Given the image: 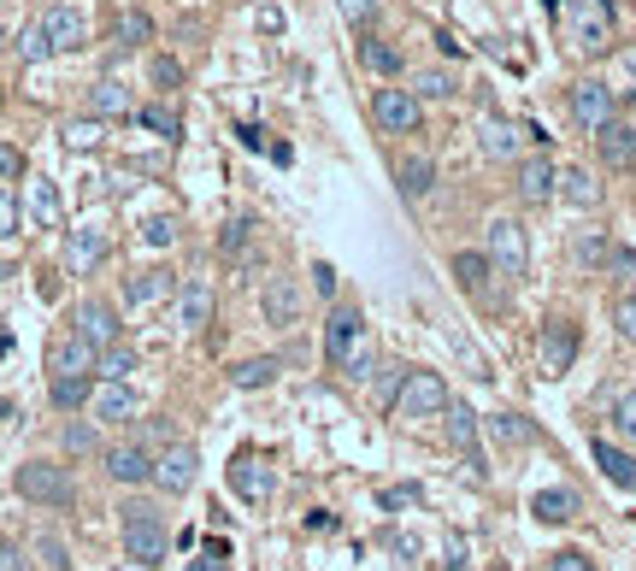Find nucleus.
I'll list each match as a JSON object with an SVG mask.
<instances>
[{
    "label": "nucleus",
    "mask_w": 636,
    "mask_h": 571,
    "mask_svg": "<svg viewBox=\"0 0 636 571\" xmlns=\"http://www.w3.org/2000/svg\"><path fill=\"white\" fill-rule=\"evenodd\" d=\"M560 24H565V42L578 54H607L613 47V0H560Z\"/></svg>",
    "instance_id": "1"
},
{
    "label": "nucleus",
    "mask_w": 636,
    "mask_h": 571,
    "mask_svg": "<svg viewBox=\"0 0 636 571\" xmlns=\"http://www.w3.org/2000/svg\"><path fill=\"white\" fill-rule=\"evenodd\" d=\"M12 489H19L24 500H36V507H72L77 500V483L65 465H47V460H30L12 472Z\"/></svg>",
    "instance_id": "2"
},
{
    "label": "nucleus",
    "mask_w": 636,
    "mask_h": 571,
    "mask_svg": "<svg viewBox=\"0 0 636 571\" xmlns=\"http://www.w3.org/2000/svg\"><path fill=\"white\" fill-rule=\"evenodd\" d=\"M449 412V384L442 371H412L407 366V384L395 395V419H442Z\"/></svg>",
    "instance_id": "3"
},
{
    "label": "nucleus",
    "mask_w": 636,
    "mask_h": 571,
    "mask_svg": "<svg viewBox=\"0 0 636 571\" xmlns=\"http://www.w3.org/2000/svg\"><path fill=\"white\" fill-rule=\"evenodd\" d=\"M489 266L502 277H525L530 266V241H525V224L519 218H489Z\"/></svg>",
    "instance_id": "4"
},
{
    "label": "nucleus",
    "mask_w": 636,
    "mask_h": 571,
    "mask_svg": "<svg viewBox=\"0 0 636 571\" xmlns=\"http://www.w3.org/2000/svg\"><path fill=\"white\" fill-rule=\"evenodd\" d=\"M371 118H377V130H384V136H412L424 125V107H419V95H412V89H377L371 95Z\"/></svg>",
    "instance_id": "5"
},
{
    "label": "nucleus",
    "mask_w": 636,
    "mask_h": 571,
    "mask_svg": "<svg viewBox=\"0 0 636 571\" xmlns=\"http://www.w3.org/2000/svg\"><path fill=\"white\" fill-rule=\"evenodd\" d=\"M165 548H171V530H165L160 513H136V518H125V553H130V560L160 565Z\"/></svg>",
    "instance_id": "6"
},
{
    "label": "nucleus",
    "mask_w": 636,
    "mask_h": 571,
    "mask_svg": "<svg viewBox=\"0 0 636 571\" xmlns=\"http://www.w3.org/2000/svg\"><path fill=\"white\" fill-rule=\"evenodd\" d=\"M195 477H201V454L188 442H171L165 454L153 460V489H160V495H183Z\"/></svg>",
    "instance_id": "7"
},
{
    "label": "nucleus",
    "mask_w": 636,
    "mask_h": 571,
    "mask_svg": "<svg viewBox=\"0 0 636 571\" xmlns=\"http://www.w3.org/2000/svg\"><path fill=\"white\" fill-rule=\"evenodd\" d=\"M572 118L583 130H601V125H613L618 118V100H613V89L607 83H595V77H583V83H572Z\"/></svg>",
    "instance_id": "8"
},
{
    "label": "nucleus",
    "mask_w": 636,
    "mask_h": 571,
    "mask_svg": "<svg viewBox=\"0 0 636 571\" xmlns=\"http://www.w3.org/2000/svg\"><path fill=\"white\" fill-rule=\"evenodd\" d=\"M359 342H366V319H359L354 306H331V319H324V359L342 371V359H348Z\"/></svg>",
    "instance_id": "9"
},
{
    "label": "nucleus",
    "mask_w": 636,
    "mask_h": 571,
    "mask_svg": "<svg viewBox=\"0 0 636 571\" xmlns=\"http://www.w3.org/2000/svg\"><path fill=\"white\" fill-rule=\"evenodd\" d=\"M225 477H230V489L242 495V500H254V507H266L271 489H278V472H271V465H266L260 454H236Z\"/></svg>",
    "instance_id": "10"
},
{
    "label": "nucleus",
    "mask_w": 636,
    "mask_h": 571,
    "mask_svg": "<svg viewBox=\"0 0 636 571\" xmlns=\"http://www.w3.org/2000/svg\"><path fill=\"white\" fill-rule=\"evenodd\" d=\"M36 24L47 30V42H54V54H77V47L89 42V19H83L77 7H65V0H60V7H47Z\"/></svg>",
    "instance_id": "11"
},
{
    "label": "nucleus",
    "mask_w": 636,
    "mask_h": 571,
    "mask_svg": "<svg viewBox=\"0 0 636 571\" xmlns=\"http://www.w3.org/2000/svg\"><path fill=\"white\" fill-rule=\"evenodd\" d=\"M560 195V171L548 153H530V160L519 165V201L525 206H542V201H554Z\"/></svg>",
    "instance_id": "12"
},
{
    "label": "nucleus",
    "mask_w": 636,
    "mask_h": 571,
    "mask_svg": "<svg viewBox=\"0 0 636 571\" xmlns=\"http://www.w3.org/2000/svg\"><path fill=\"white\" fill-rule=\"evenodd\" d=\"M95 366H100V348H95V342H83L77 331L60 336L54 348H47V371H54V377H77V371H95Z\"/></svg>",
    "instance_id": "13"
},
{
    "label": "nucleus",
    "mask_w": 636,
    "mask_h": 571,
    "mask_svg": "<svg viewBox=\"0 0 636 571\" xmlns=\"http://www.w3.org/2000/svg\"><path fill=\"white\" fill-rule=\"evenodd\" d=\"M95 419L100 424L136 419V389L125 384V377H100V384H95Z\"/></svg>",
    "instance_id": "14"
},
{
    "label": "nucleus",
    "mask_w": 636,
    "mask_h": 571,
    "mask_svg": "<svg viewBox=\"0 0 636 571\" xmlns=\"http://www.w3.org/2000/svg\"><path fill=\"white\" fill-rule=\"evenodd\" d=\"M595 148H601V165H613V171H636V125H601L595 130Z\"/></svg>",
    "instance_id": "15"
},
{
    "label": "nucleus",
    "mask_w": 636,
    "mask_h": 571,
    "mask_svg": "<svg viewBox=\"0 0 636 571\" xmlns=\"http://www.w3.org/2000/svg\"><path fill=\"white\" fill-rule=\"evenodd\" d=\"M572 359H578V324L554 319V324H548V336H542V371L560 377V371H572Z\"/></svg>",
    "instance_id": "16"
},
{
    "label": "nucleus",
    "mask_w": 636,
    "mask_h": 571,
    "mask_svg": "<svg viewBox=\"0 0 636 571\" xmlns=\"http://www.w3.org/2000/svg\"><path fill=\"white\" fill-rule=\"evenodd\" d=\"M107 477L112 483H153V454L148 448H136V442H125V448H107Z\"/></svg>",
    "instance_id": "17"
},
{
    "label": "nucleus",
    "mask_w": 636,
    "mask_h": 571,
    "mask_svg": "<svg viewBox=\"0 0 636 571\" xmlns=\"http://www.w3.org/2000/svg\"><path fill=\"white\" fill-rule=\"evenodd\" d=\"M77 336L95 342V348H112V342H118V306L83 301V306H77Z\"/></svg>",
    "instance_id": "18"
},
{
    "label": "nucleus",
    "mask_w": 636,
    "mask_h": 571,
    "mask_svg": "<svg viewBox=\"0 0 636 571\" xmlns=\"http://www.w3.org/2000/svg\"><path fill=\"white\" fill-rule=\"evenodd\" d=\"M477 142H484L489 160H519V153H525V130L513 125V118H484V125H477Z\"/></svg>",
    "instance_id": "19"
},
{
    "label": "nucleus",
    "mask_w": 636,
    "mask_h": 571,
    "mask_svg": "<svg viewBox=\"0 0 636 571\" xmlns=\"http://www.w3.org/2000/svg\"><path fill=\"white\" fill-rule=\"evenodd\" d=\"M100 259H107V236L100 230H89V224H83V230H72L65 236V271H77V277H89Z\"/></svg>",
    "instance_id": "20"
},
{
    "label": "nucleus",
    "mask_w": 636,
    "mask_h": 571,
    "mask_svg": "<svg viewBox=\"0 0 636 571\" xmlns=\"http://www.w3.org/2000/svg\"><path fill=\"white\" fill-rule=\"evenodd\" d=\"M442 419H449V442L460 448V454H466V465H472V472L484 477V454H477V412L449 401V412H442Z\"/></svg>",
    "instance_id": "21"
},
{
    "label": "nucleus",
    "mask_w": 636,
    "mask_h": 571,
    "mask_svg": "<svg viewBox=\"0 0 636 571\" xmlns=\"http://www.w3.org/2000/svg\"><path fill=\"white\" fill-rule=\"evenodd\" d=\"M206 319H213V283L195 277V283L177 289V331H201Z\"/></svg>",
    "instance_id": "22"
},
{
    "label": "nucleus",
    "mask_w": 636,
    "mask_h": 571,
    "mask_svg": "<svg viewBox=\"0 0 636 571\" xmlns=\"http://www.w3.org/2000/svg\"><path fill=\"white\" fill-rule=\"evenodd\" d=\"M260 313H266V324H278V331H289V324L301 319V295H295V283L271 277V283H266V295H260Z\"/></svg>",
    "instance_id": "23"
},
{
    "label": "nucleus",
    "mask_w": 636,
    "mask_h": 571,
    "mask_svg": "<svg viewBox=\"0 0 636 571\" xmlns=\"http://www.w3.org/2000/svg\"><path fill=\"white\" fill-rule=\"evenodd\" d=\"M165 295H177V277H171V271L125 277V301H130V306H153V301H165Z\"/></svg>",
    "instance_id": "24"
},
{
    "label": "nucleus",
    "mask_w": 636,
    "mask_h": 571,
    "mask_svg": "<svg viewBox=\"0 0 636 571\" xmlns=\"http://www.w3.org/2000/svg\"><path fill=\"white\" fill-rule=\"evenodd\" d=\"M590 454H595V465H601V477H607V483H618V489H636V460L625 454V448H613V442L595 437Z\"/></svg>",
    "instance_id": "25"
},
{
    "label": "nucleus",
    "mask_w": 636,
    "mask_h": 571,
    "mask_svg": "<svg viewBox=\"0 0 636 571\" xmlns=\"http://www.w3.org/2000/svg\"><path fill=\"white\" fill-rule=\"evenodd\" d=\"M395 183H401V195H407V201H424V195L436 188V165L424 160V153H412V160L395 165Z\"/></svg>",
    "instance_id": "26"
},
{
    "label": "nucleus",
    "mask_w": 636,
    "mask_h": 571,
    "mask_svg": "<svg viewBox=\"0 0 636 571\" xmlns=\"http://www.w3.org/2000/svg\"><path fill=\"white\" fill-rule=\"evenodd\" d=\"M89 107L100 112V118H130L136 112V100H130V89L118 77H100L95 89H89Z\"/></svg>",
    "instance_id": "27"
},
{
    "label": "nucleus",
    "mask_w": 636,
    "mask_h": 571,
    "mask_svg": "<svg viewBox=\"0 0 636 571\" xmlns=\"http://www.w3.org/2000/svg\"><path fill=\"white\" fill-rule=\"evenodd\" d=\"M578 489H542L537 500H530V513L542 518V525H565V518H578Z\"/></svg>",
    "instance_id": "28"
},
{
    "label": "nucleus",
    "mask_w": 636,
    "mask_h": 571,
    "mask_svg": "<svg viewBox=\"0 0 636 571\" xmlns=\"http://www.w3.org/2000/svg\"><path fill=\"white\" fill-rule=\"evenodd\" d=\"M30 218H36V224H47V230H54V224L65 218V201H60V188L47 183V177H36V183H30Z\"/></svg>",
    "instance_id": "29"
},
{
    "label": "nucleus",
    "mask_w": 636,
    "mask_h": 571,
    "mask_svg": "<svg viewBox=\"0 0 636 571\" xmlns=\"http://www.w3.org/2000/svg\"><path fill=\"white\" fill-rule=\"evenodd\" d=\"M560 195L572 201V206H583V213H590V206H601V183H595L583 165H572V171H560Z\"/></svg>",
    "instance_id": "30"
},
{
    "label": "nucleus",
    "mask_w": 636,
    "mask_h": 571,
    "mask_svg": "<svg viewBox=\"0 0 636 571\" xmlns=\"http://www.w3.org/2000/svg\"><path fill=\"white\" fill-rule=\"evenodd\" d=\"M489 254H454V277H460V289H466V295H484L489 289Z\"/></svg>",
    "instance_id": "31"
},
{
    "label": "nucleus",
    "mask_w": 636,
    "mask_h": 571,
    "mask_svg": "<svg viewBox=\"0 0 636 571\" xmlns=\"http://www.w3.org/2000/svg\"><path fill=\"white\" fill-rule=\"evenodd\" d=\"M83 401H95V371H77V377H54V407L77 412Z\"/></svg>",
    "instance_id": "32"
},
{
    "label": "nucleus",
    "mask_w": 636,
    "mask_h": 571,
    "mask_svg": "<svg viewBox=\"0 0 636 571\" xmlns=\"http://www.w3.org/2000/svg\"><path fill=\"white\" fill-rule=\"evenodd\" d=\"M278 371H283L278 359L260 354V359H242V366L230 371V384H236V389H266V384H278Z\"/></svg>",
    "instance_id": "33"
},
{
    "label": "nucleus",
    "mask_w": 636,
    "mask_h": 571,
    "mask_svg": "<svg viewBox=\"0 0 636 571\" xmlns=\"http://www.w3.org/2000/svg\"><path fill=\"white\" fill-rule=\"evenodd\" d=\"M359 65L377 77H395L401 72V47H389V42H359Z\"/></svg>",
    "instance_id": "34"
},
{
    "label": "nucleus",
    "mask_w": 636,
    "mask_h": 571,
    "mask_svg": "<svg viewBox=\"0 0 636 571\" xmlns=\"http://www.w3.org/2000/svg\"><path fill=\"white\" fill-rule=\"evenodd\" d=\"M489 430H495V442H507V448H525V442H537V430H530L519 412H495L489 419Z\"/></svg>",
    "instance_id": "35"
},
{
    "label": "nucleus",
    "mask_w": 636,
    "mask_h": 571,
    "mask_svg": "<svg viewBox=\"0 0 636 571\" xmlns=\"http://www.w3.org/2000/svg\"><path fill=\"white\" fill-rule=\"evenodd\" d=\"M454 89H460L454 72H419V77H412V95H419V100H449Z\"/></svg>",
    "instance_id": "36"
},
{
    "label": "nucleus",
    "mask_w": 636,
    "mask_h": 571,
    "mask_svg": "<svg viewBox=\"0 0 636 571\" xmlns=\"http://www.w3.org/2000/svg\"><path fill=\"white\" fill-rule=\"evenodd\" d=\"M19 60H24V65H42V60H54V42H47V30H42V24H30L24 36H19Z\"/></svg>",
    "instance_id": "37"
},
{
    "label": "nucleus",
    "mask_w": 636,
    "mask_h": 571,
    "mask_svg": "<svg viewBox=\"0 0 636 571\" xmlns=\"http://www.w3.org/2000/svg\"><path fill=\"white\" fill-rule=\"evenodd\" d=\"M100 377H125V384H130V371H136V354L130 348H118V342H112V348H100V366H95Z\"/></svg>",
    "instance_id": "38"
},
{
    "label": "nucleus",
    "mask_w": 636,
    "mask_h": 571,
    "mask_svg": "<svg viewBox=\"0 0 636 571\" xmlns=\"http://www.w3.org/2000/svg\"><path fill=\"white\" fill-rule=\"evenodd\" d=\"M153 36V19H148V12H125V19H118V42H125V47H142Z\"/></svg>",
    "instance_id": "39"
},
{
    "label": "nucleus",
    "mask_w": 636,
    "mask_h": 571,
    "mask_svg": "<svg viewBox=\"0 0 636 571\" xmlns=\"http://www.w3.org/2000/svg\"><path fill=\"white\" fill-rule=\"evenodd\" d=\"M65 148H72V153L100 148V125H95V118H77V125H65Z\"/></svg>",
    "instance_id": "40"
},
{
    "label": "nucleus",
    "mask_w": 636,
    "mask_h": 571,
    "mask_svg": "<svg viewBox=\"0 0 636 571\" xmlns=\"http://www.w3.org/2000/svg\"><path fill=\"white\" fill-rule=\"evenodd\" d=\"M136 118H142V125H148L153 136H183V118L171 112V107H142Z\"/></svg>",
    "instance_id": "41"
},
{
    "label": "nucleus",
    "mask_w": 636,
    "mask_h": 571,
    "mask_svg": "<svg viewBox=\"0 0 636 571\" xmlns=\"http://www.w3.org/2000/svg\"><path fill=\"white\" fill-rule=\"evenodd\" d=\"M142 241H148V248H171V241H177V218L153 213V218L142 224Z\"/></svg>",
    "instance_id": "42"
},
{
    "label": "nucleus",
    "mask_w": 636,
    "mask_h": 571,
    "mask_svg": "<svg viewBox=\"0 0 636 571\" xmlns=\"http://www.w3.org/2000/svg\"><path fill=\"white\" fill-rule=\"evenodd\" d=\"M65 454H100L95 424H65Z\"/></svg>",
    "instance_id": "43"
},
{
    "label": "nucleus",
    "mask_w": 636,
    "mask_h": 571,
    "mask_svg": "<svg viewBox=\"0 0 636 571\" xmlns=\"http://www.w3.org/2000/svg\"><path fill=\"white\" fill-rule=\"evenodd\" d=\"M613 424H618V437H625V442H636V389H630V395H618Z\"/></svg>",
    "instance_id": "44"
},
{
    "label": "nucleus",
    "mask_w": 636,
    "mask_h": 571,
    "mask_svg": "<svg viewBox=\"0 0 636 571\" xmlns=\"http://www.w3.org/2000/svg\"><path fill=\"white\" fill-rule=\"evenodd\" d=\"M188 571H230V548L225 542H206L201 553H195V565Z\"/></svg>",
    "instance_id": "45"
},
{
    "label": "nucleus",
    "mask_w": 636,
    "mask_h": 571,
    "mask_svg": "<svg viewBox=\"0 0 636 571\" xmlns=\"http://www.w3.org/2000/svg\"><path fill=\"white\" fill-rule=\"evenodd\" d=\"M613 248H607V236H583L578 241V266H607Z\"/></svg>",
    "instance_id": "46"
},
{
    "label": "nucleus",
    "mask_w": 636,
    "mask_h": 571,
    "mask_svg": "<svg viewBox=\"0 0 636 571\" xmlns=\"http://www.w3.org/2000/svg\"><path fill=\"white\" fill-rule=\"evenodd\" d=\"M377 507H384V513L419 507V483H401V489H384V495H377Z\"/></svg>",
    "instance_id": "47"
},
{
    "label": "nucleus",
    "mask_w": 636,
    "mask_h": 571,
    "mask_svg": "<svg viewBox=\"0 0 636 571\" xmlns=\"http://www.w3.org/2000/svg\"><path fill=\"white\" fill-rule=\"evenodd\" d=\"M548 571H601V565H595L583 548H560L554 560H548Z\"/></svg>",
    "instance_id": "48"
},
{
    "label": "nucleus",
    "mask_w": 636,
    "mask_h": 571,
    "mask_svg": "<svg viewBox=\"0 0 636 571\" xmlns=\"http://www.w3.org/2000/svg\"><path fill=\"white\" fill-rule=\"evenodd\" d=\"M371 366H377V359H371V342H359V348H354L348 359H342V371H348L354 384H366V377H371Z\"/></svg>",
    "instance_id": "49"
},
{
    "label": "nucleus",
    "mask_w": 636,
    "mask_h": 571,
    "mask_svg": "<svg viewBox=\"0 0 636 571\" xmlns=\"http://www.w3.org/2000/svg\"><path fill=\"white\" fill-rule=\"evenodd\" d=\"M336 7H342V19H348L354 30H366L377 19V0H336Z\"/></svg>",
    "instance_id": "50"
},
{
    "label": "nucleus",
    "mask_w": 636,
    "mask_h": 571,
    "mask_svg": "<svg viewBox=\"0 0 636 571\" xmlns=\"http://www.w3.org/2000/svg\"><path fill=\"white\" fill-rule=\"evenodd\" d=\"M613 324H618V336H625V342H636V295H625L613 306Z\"/></svg>",
    "instance_id": "51"
},
{
    "label": "nucleus",
    "mask_w": 636,
    "mask_h": 571,
    "mask_svg": "<svg viewBox=\"0 0 636 571\" xmlns=\"http://www.w3.org/2000/svg\"><path fill=\"white\" fill-rule=\"evenodd\" d=\"M7 236H19V201L0 188V241H7Z\"/></svg>",
    "instance_id": "52"
},
{
    "label": "nucleus",
    "mask_w": 636,
    "mask_h": 571,
    "mask_svg": "<svg viewBox=\"0 0 636 571\" xmlns=\"http://www.w3.org/2000/svg\"><path fill=\"white\" fill-rule=\"evenodd\" d=\"M153 83H160V89H177V83H183V65H177V60H153Z\"/></svg>",
    "instance_id": "53"
},
{
    "label": "nucleus",
    "mask_w": 636,
    "mask_h": 571,
    "mask_svg": "<svg viewBox=\"0 0 636 571\" xmlns=\"http://www.w3.org/2000/svg\"><path fill=\"white\" fill-rule=\"evenodd\" d=\"M218 248H225V254H242V248H248V218H236L230 230L218 236Z\"/></svg>",
    "instance_id": "54"
},
{
    "label": "nucleus",
    "mask_w": 636,
    "mask_h": 571,
    "mask_svg": "<svg viewBox=\"0 0 636 571\" xmlns=\"http://www.w3.org/2000/svg\"><path fill=\"white\" fill-rule=\"evenodd\" d=\"M36 553H42V565H47V571H65V548L54 542V536H42V542H36Z\"/></svg>",
    "instance_id": "55"
},
{
    "label": "nucleus",
    "mask_w": 636,
    "mask_h": 571,
    "mask_svg": "<svg viewBox=\"0 0 636 571\" xmlns=\"http://www.w3.org/2000/svg\"><path fill=\"white\" fill-rule=\"evenodd\" d=\"M313 283H319L324 301H336V266H324V259H319V266H313Z\"/></svg>",
    "instance_id": "56"
},
{
    "label": "nucleus",
    "mask_w": 636,
    "mask_h": 571,
    "mask_svg": "<svg viewBox=\"0 0 636 571\" xmlns=\"http://www.w3.org/2000/svg\"><path fill=\"white\" fill-rule=\"evenodd\" d=\"M19 171H24V153L12 142H0V177H19Z\"/></svg>",
    "instance_id": "57"
},
{
    "label": "nucleus",
    "mask_w": 636,
    "mask_h": 571,
    "mask_svg": "<svg viewBox=\"0 0 636 571\" xmlns=\"http://www.w3.org/2000/svg\"><path fill=\"white\" fill-rule=\"evenodd\" d=\"M0 571H30V565H24V553L12 548V542H0Z\"/></svg>",
    "instance_id": "58"
},
{
    "label": "nucleus",
    "mask_w": 636,
    "mask_h": 571,
    "mask_svg": "<svg viewBox=\"0 0 636 571\" xmlns=\"http://www.w3.org/2000/svg\"><path fill=\"white\" fill-rule=\"evenodd\" d=\"M112 571H153V565H142V560H125V565H112Z\"/></svg>",
    "instance_id": "59"
},
{
    "label": "nucleus",
    "mask_w": 636,
    "mask_h": 571,
    "mask_svg": "<svg viewBox=\"0 0 636 571\" xmlns=\"http://www.w3.org/2000/svg\"><path fill=\"white\" fill-rule=\"evenodd\" d=\"M625 65H630V77H636V47H630V54H625Z\"/></svg>",
    "instance_id": "60"
}]
</instances>
